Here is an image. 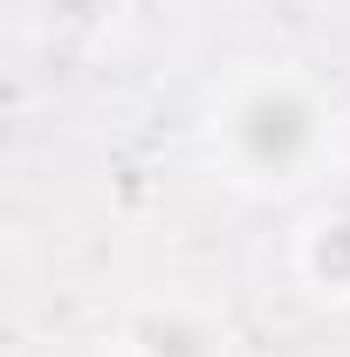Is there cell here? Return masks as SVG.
I'll use <instances>...</instances> for the list:
<instances>
[{
  "label": "cell",
  "mask_w": 350,
  "mask_h": 357,
  "mask_svg": "<svg viewBox=\"0 0 350 357\" xmlns=\"http://www.w3.org/2000/svg\"><path fill=\"white\" fill-rule=\"evenodd\" d=\"M303 137H309V124H303L296 103H254V117H248V144H254L261 158H296Z\"/></svg>",
  "instance_id": "obj_1"
},
{
  "label": "cell",
  "mask_w": 350,
  "mask_h": 357,
  "mask_svg": "<svg viewBox=\"0 0 350 357\" xmlns=\"http://www.w3.org/2000/svg\"><path fill=\"white\" fill-rule=\"evenodd\" d=\"M55 7H62V14H89L96 0H55Z\"/></svg>",
  "instance_id": "obj_3"
},
{
  "label": "cell",
  "mask_w": 350,
  "mask_h": 357,
  "mask_svg": "<svg viewBox=\"0 0 350 357\" xmlns=\"http://www.w3.org/2000/svg\"><path fill=\"white\" fill-rule=\"evenodd\" d=\"M323 268H330V275H350V220L330 227V241H323Z\"/></svg>",
  "instance_id": "obj_2"
}]
</instances>
